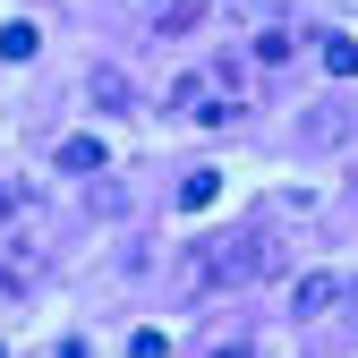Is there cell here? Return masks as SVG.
<instances>
[{
	"instance_id": "obj_1",
	"label": "cell",
	"mask_w": 358,
	"mask_h": 358,
	"mask_svg": "<svg viewBox=\"0 0 358 358\" xmlns=\"http://www.w3.org/2000/svg\"><path fill=\"white\" fill-rule=\"evenodd\" d=\"M273 273V239L264 231H239V239H222L196 256V282H222V290H239V282H264Z\"/></svg>"
},
{
	"instance_id": "obj_2",
	"label": "cell",
	"mask_w": 358,
	"mask_h": 358,
	"mask_svg": "<svg viewBox=\"0 0 358 358\" xmlns=\"http://www.w3.org/2000/svg\"><path fill=\"white\" fill-rule=\"evenodd\" d=\"M341 299H350V282H341V273H299V290H290V307H299L307 324H316V316H333Z\"/></svg>"
},
{
	"instance_id": "obj_3",
	"label": "cell",
	"mask_w": 358,
	"mask_h": 358,
	"mask_svg": "<svg viewBox=\"0 0 358 358\" xmlns=\"http://www.w3.org/2000/svg\"><path fill=\"white\" fill-rule=\"evenodd\" d=\"M60 171H103V137H60Z\"/></svg>"
},
{
	"instance_id": "obj_4",
	"label": "cell",
	"mask_w": 358,
	"mask_h": 358,
	"mask_svg": "<svg viewBox=\"0 0 358 358\" xmlns=\"http://www.w3.org/2000/svg\"><path fill=\"white\" fill-rule=\"evenodd\" d=\"M34 52H43V34H34L26 17H17V26H0V60H34Z\"/></svg>"
},
{
	"instance_id": "obj_5",
	"label": "cell",
	"mask_w": 358,
	"mask_h": 358,
	"mask_svg": "<svg viewBox=\"0 0 358 358\" xmlns=\"http://www.w3.org/2000/svg\"><path fill=\"white\" fill-rule=\"evenodd\" d=\"M213 196H222V179H213V171H188V179H179V205H188V213H205Z\"/></svg>"
},
{
	"instance_id": "obj_6",
	"label": "cell",
	"mask_w": 358,
	"mask_h": 358,
	"mask_svg": "<svg viewBox=\"0 0 358 358\" xmlns=\"http://www.w3.org/2000/svg\"><path fill=\"white\" fill-rule=\"evenodd\" d=\"M324 69H333V77H358V43H350V34H324Z\"/></svg>"
},
{
	"instance_id": "obj_7",
	"label": "cell",
	"mask_w": 358,
	"mask_h": 358,
	"mask_svg": "<svg viewBox=\"0 0 358 358\" xmlns=\"http://www.w3.org/2000/svg\"><path fill=\"white\" fill-rule=\"evenodd\" d=\"M128 358H171V333H154V324H145L137 341H128Z\"/></svg>"
},
{
	"instance_id": "obj_8",
	"label": "cell",
	"mask_w": 358,
	"mask_h": 358,
	"mask_svg": "<svg viewBox=\"0 0 358 358\" xmlns=\"http://www.w3.org/2000/svg\"><path fill=\"white\" fill-rule=\"evenodd\" d=\"M17 213V179H0V222H9Z\"/></svg>"
},
{
	"instance_id": "obj_9",
	"label": "cell",
	"mask_w": 358,
	"mask_h": 358,
	"mask_svg": "<svg viewBox=\"0 0 358 358\" xmlns=\"http://www.w3.org/2000/svg\"><path fill=\"white\" fill-rule=\"evenodd\" d=\"M213 358H248V341H222V350H213Z\"/></svg>"
},
{
	"instance_id": "obj_10",
	"label": "cell",
	"mask_w": 358,
	"mask_h": 358,
	"mask_svg": "<svg viewBox=\"0 0 358 358\" xmlns=\"http://www.w3.org/2000/svg\"><path fill=\"white\" fill-rule=\"evenodd\" d=\"M52 358H85V341H60V350H52Z\"/></svg>"
},
{
	"instance_id": "obj_11",
	"label": "cell",
	"mask_w": 358,
	"mask_h": 358,
	"mask_svg": "<svg viewBox=\"0 0 358 358\" xmlns=\"http://www.w3.org/2000/svg\"><path fill=\"white\" fill-rule=\"evenodd\" d=\"M0 358H9V350H0Z\"/></svg>"
}]
</instances>
